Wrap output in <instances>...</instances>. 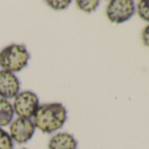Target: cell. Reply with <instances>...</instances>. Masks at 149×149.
Wrapping results in <instances>:
<instances>
[{
  "label": "cell",
  "instance_id": "cell-1",
  "mask_svg": "<svg viewBox=\"0 0 149 149\" xmlns=\"http://www.w3.org/2000/svg\"><path fill=\"white\" fill-rule=\"evenodd\" d=\"M35 127L46 133L61 128L67 119V110L62 104L50 103L40 105L33 117Z\"/></svg>",
  "mask_w": 149,
  "mask_h": 149
},
{
  "label": "cell",
  "instance_id": "cell-2",
  "mask_svg": "<svg viewBox=\"0 0 149 149\" xmlns=\"http://www.w3.org/2000/svg\"><path fill=\"white\" fill-rule=\"evenodd\" d=\"M30 55L23 45L12 44L0 51V66L8 72H19L28 63Z\"/></svg>",
  "mask_w": 149,
  "mask_h": 149
},
{
  "label": "cell",
  "instance_id": "cell-3",
  "mask_svg": "<svg viewBox=\"0 0 149 149\" xmlns=\"http://www.w3.org/2000/svg\"><path fill=\"white\" fill-rule=\"evenodd\" d=\"M135 13V5L132 0H112L106 8L109 20L114 24H121L129 20Z\"/></svg>",
  "mask_w": 149,
  "mask_h": 149
},
{
  "label": "cell",
  "instance_id": "cell-4",
  "mask_svg": "<svg viewBox=\"0 0 149 149\" xmlns=\"http://www.w3.org/2000/svg\"><path fill=\"white\" fill-rule=\"evenodd\" d=\"M39 98L35 93L26 91L19 93L13 101V108L14 113L19 118H31L39 107Z\"/></svg>",
  "mask_w": 149,
  "mask_h": 149
},
{
  "label": "cell",
  "instance_id": "cell-5",
  "mask_svg": "<svg viewBox=\"0 0 149 149\" xmlns=\"http://www.w3.org/2000/svg\"><path fill=\"white\" fill-rule=\"evenodd\" d=\"M10 136L13 140L22 144L30 140L35 132V126L30 118H18L10 125Z\"/></svg>",
  "mask_w": 149,
  "mask_h": 149
},
{
  "label": "cell",
  "instance_id": "cell-6",
  "mask_svg": "<svg viewBox=\"0 0 149 149\" xmlns=\"http://www.w3.org/2000/svg\"><path fill=\"white\" fill-rule=\"evenodd\" d=\"M19 91V81L13 73L0 70V97L3 99L15 97Z\"/></svg>",
  "mask_w": 149,
  "mask_h": 149
},
{
  "label": "cell",
  "instance_id": "cell-7",
  "mask_svg": "<svg viewBox=\"0 0 149 149\" xmlns=\"http://www.w3.org/2000/svg\"><path fill=\"white\" fill-rule=\"evenodd\" d=\"M77 142L73 135L59 132L54 135L48 143V149H77Z\"/></svg>",
  "mask_w": 149,
  "mask_h": 149
},
{
  "label": "cell",
  "instance_id": "cell-8",
  "mask_svg": "<svg viewBox=\"0 0 149 149\" xmlns=\"http://www.w3.org/2000/svg\"><path fill=\"white\" fill-rule=\"evenodd\" d=\"M14 111L11 103L6 99L0 98V127L6 126L13 118Z\"/></svg>",
  "mask_w": 149,
  "mask_h": 149
},
{
  "label": "cell",
  "instance_id": "cell-9",
  "mask_svg": "<svg viewBox=\"0 0 149 149\" xmlns=\"http://www.w3.org/2000/svg\"><path fill=\"white\" fill-rule=\"evenodd\" d=\"M77 5L80 10L85 13L94 12L99 6V1L97 0H78Z\"/></svg>",
  "mask_w": 149,
  "mask_h": 149
},
{
  "label": "cell",
  "instance_id": "cell-10",
  "mask_svg": "<svg viewBox=\"0 0 149 149\" xmlns=\"http://www.w3.org/2000/svg\"><path fill=\"white\" fill-rule=\"evenodd\" d=\"M0 149H13V140L10 134L0 127Z\"/></svg>",
  "mask_w": 149,
  "mask_h": 149
},
{
  "label": "cell",
  "instance_id": "cell-11",
  "mask_svg": "<svg viewBox=\"0 0 149 149\" xmlns=\"http://www.w3.org/2000/svg\"><path fill=\"white\" fill-rule=\"evenodd\" d=\"M137 12L140 19L149 22V0H142L138 3Z\"/></svg>",
  "mask_w": 149,
  "mask_h": 149
},
{
  "label": "cell",
  "instance_id": "cell-12",
  "mask_svg": "<svg viewBox=\"0 0 149 149\" xmlns=\"http://www.w3.org/2000/svg\"><path fill=\"white\" fill-rule=\"evenodd\" d=\"M47 4L54 10H63L67 8L70 4V0H50V1H47Z\"/></svg>",
  "mask_w": 149,
  "mask_h": 149
},
{
  "label": "cell",
  "instance_id": "cell-13",
  "mask_svg": "<svg viewBox=\"0 0 149 149\" xmlns=\"http://www.w3.org/2000/svg\"><path fill=\"white\" fill-rule=\"evenodd\" d=\"M142 41L146 47H149V24L144 28L142 32Z\"/></svg>",
  "mask_w": 149,
  "mask_h": 149
},
{
  "label": "cell",
  "instance_id": "cell-14",
  "mask_svg": "<svg viewBox=\"0 0 149 149\" xmlns=\"http://www.w3.org/2000/svg\"><path fill=\"white\" fill-rule=\"evenodd\" d=\"M21 149H28V148H21Z\"/></svg>",
  "mask_w": 149,
  "mask_h": 149
}]
</instances>
